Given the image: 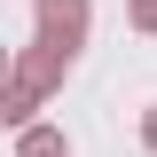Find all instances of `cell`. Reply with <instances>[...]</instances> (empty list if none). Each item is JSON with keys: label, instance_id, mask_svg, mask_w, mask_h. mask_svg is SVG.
Returning <instances> with one entry per match:
<instances>
[{"label": "cell", "instance_id": "obj_1", "mask_svg": "<svg viewBox=\"0 0 157 157\" xmlns=\"http://www.w3.org/2000/svg\"><path fill=\"white\" fill-rule=\"evenodd\" d=\"M39 16V39H55V47H86V24H94V0H32Z\"/></svg>", "mask_w": 157, "mask_h": 157}, {"label": "cell", "instance_id": "obj_2", "mask_svg": "<svg viewBox=\"0 0 157 157\" xmlns=\"http://www.w3.org/2000/svg\"><path fill=\"white\" fill-rule=\"evenodd\" d=\"M71 63H78V55H71V47H55V39H32V47H16V78H32L39 94H55Z\"/></svg>", "mask_w": 157, "mask_h": 157}, {"label": "cell", "instance_id": "obj_3", "mask_svg": "<svg viewBox=\"0 0 157 157\" xmlns=\"http://www.w3.org/2000/svg\"><path fill=\"white\" fill-rule=\"evenodd\" d=\"M39 102H47V94H39L32 78H16V71H8V86H0V118H8L16 134H24V126H39Z\"/></svg>", "mask_w": 157, "mask_h": 157}, {"label": "cell", "instance_id": "obj_4", "mask_svg": "<svg viewBox=\"0 0 157 157\" xmlns=\"http://www.w3.org/2000/svg\"><path fill=\"white\" fill-rule=\"evenodd\" d=\"M16 157H71V134H63V126H24Z\"/></svg>", "mask_w": 157, "mask_h": 157}, {"label": "cell", "instance_id": "obj_5", "mask_svg": "<svg viewBox=\"0 0 157 157\" xmlns=\"http://www.w3.org/2000/svg\"><path fill=\"white\" fill-rule=\"evenodd\" d=\"M126 24H134V32H149V39H157V0H126Z\"/></svg>", "mask_w": 157, "mask_h": 157}, {"label": "cell", "instance_id": "obj_6", "mask_svg": "<svg viewBox=\"0 0 157 157\" xmlns=\"http://www.w3.org/2000/svg\"><path fill=\"white\" fill-rule=\"evenodd\" d=\"M141 149L157 157V110H141Z\"/></svg>", "mask_w": 157, "mask_h": 157}]
</instances>
